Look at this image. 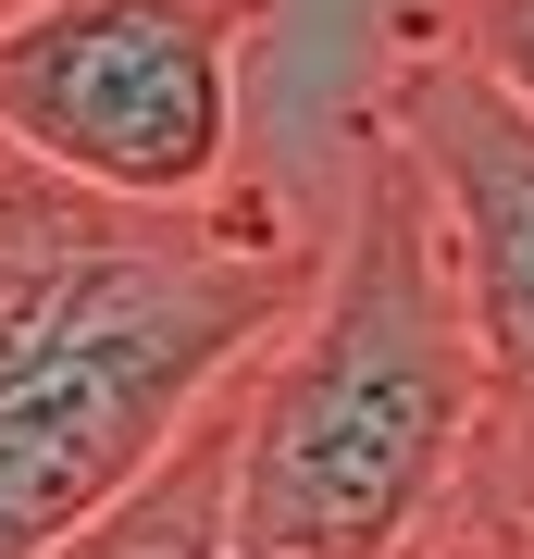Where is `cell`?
<instances>
[{
    "label": "cell",
    "mask_w": 534,
    "mask_h": 559,
    "mask_svg": "<svg viewBox=\"0 0 534 559\" xmlns=\"http://www.w3.org/2000/svg\"><path fill=\"white\" fill-rule=\"evenodd\" d=\"M323 237L261 200L124 212L0 150V559H62L274 360Z\"/></svg>",
    "instance_id": "obj_1"
},
{
    "label": "cell",
    "mask_w": 534,
    "mask_h": 559,
    "mask_svg": "<svg viewBox=\"0 0 534 559\" xmlns=\"http://www.w3.org/2000/svg\"><path fill=\"white\" fill-rule=\"evenodd\" d=\"M497 436L460 311L448 212L397 124H348V212L311 311L237 385V547L249 559H423Z\"/></svg>",
    "instance_id": "obj_2"
},
{
    "label": "cell",
    "mask_w": 534,
    "mask_h": 559,
    "mask_svg": "<svg viewBox=\"0 0 534 559\" xmlns=\"http://www.w3.org/2000/svg\"><path fill=\"white\" fill-rule=\"evenodd\" d=\"M274 0H13L0 150L124 212L249 200V50Z\"/></svg>",
    "instance_id": "obj_3"
},
{
    "label": "cell",
    "mask_w": 534,
    "mask_h": 559,
    "mask_svg": "<svg viewBox=\"0 0 534 559\" xmlns=\"http://www.w3.org/2000/svg\"><path fill=\"white\" fill-rule=\"evenodd\" d=\"M360 112L397 124V150L423 162V187L448 212L460 311H473V348H485V385H497L485 460H522L534 473V112L510 87H485L423 13L385 25Z\"/></svg>",
    "instance_id": "obj_4"
},
{
    "label": "cell",
    "mask_w": 534,
    "mask_h": 559,
    "mask_svg": "<svg viewBox=\"0 0 534 559\" xmlns=\"http://www.w3.org/2000/svg\"><path fill=\"white\" fill-rule=\"evenodd\" d=\"M237 547V399L162 460L112 522H87L62 559H224Z\"/></svg>",
    "instance_id": "obj_5"
},
{
    "label": "cell",
    "mask_w": 534,
    "mask_h": 559,
    "mask_svg": "<svg viewBox=\"0 0 534 559\" xmlns=\"http://www.w3.org/2000/svg\"><path fill=\"white\" fill-rule=\"evenodd\" d=\"M423 25H436L485 87H510L534 112V0H423Z\"/></svg>",
    "instance_id": "obj_6"
},
{
    "label": "cell",
    "mask_w": 534,
    "mask_h": 559,
    "mask_svg": "<svg viewBox=\"0 0 534 559\" xmlns=\"http://www.w3.org/2000/svg\"><path fill=\"white\" fill-rule=\"evenodd\" d=\"M423 559H534V547H522V535H510V522H497L485 498H460V522H448V535L423 547Z\"/></svg>",
    "instance_id": "obj_7"
},
{
    "label": "cell",
    "mask_w": 534,
    "mask_h": 559,
    "mask_svg": "<svg viewBox=\"0 0 534 559\" xmlns=\"http://www.w3.org/2000/svg\"><path fill=\"white\" fill-rule=\"evenodd\" d=\"M224 559H249V547H224Z\"/></svg>",
    "instance_id": "obj_8"
},
{
    "label": "cell",
    "mask_w": 534,
    "mask_h": 559,
    "mask_svg": "<svg viewBox=\"0 0 534 559\" xmlns=\"http://www.w3.org/2000/svg\"><path fill=\"white\" fill-rule=\"evenodd\" d=\"M0 13H13V0H0Z\"/></svg>",
    "instance_id": "obj_9"
}]
</instances>
